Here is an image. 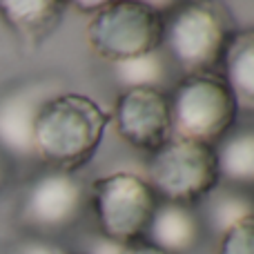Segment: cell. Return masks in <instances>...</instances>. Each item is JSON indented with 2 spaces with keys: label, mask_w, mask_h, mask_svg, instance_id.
Returning a JSON list of instances; mask_svg holds the SVG:
<instances>
[{
  "label": "cell",
  "mask_w": 254,
  "mask_h": 254,
  "mask_svg": "<svg viewBox=\"0 0 254 254\" xmlns=\"http://www.w3.org/2000/svg\"><path fill=\"white\" fill-rule=\"evenodd\" d=\"M107 123V114L89 96L58 94L45 98L34 121V156L49 170H80L96 154Z\"/></svg>",
  "instance_id": "obj_1"
},
{
  "label": "cell",
  "mask_w": 254,
  "mask_h": 254,
  "mask_svg": "<svg viewBox=\"0 0 254 254\" xmlns=\"http://www.w3.org/2000/svg\"><path fill=\"white\" fill-rule=\"evenodd\" d=\"M232 36L225 13L205 2L170 4L163 13V43L167 54L183 76L214 71Z\"/></svg>",
  "instance_id": "obj_2"
},
{
  "label": "cell",
  "mask_w": 254,
  "mask_h": 254,
  "mask_svg": "<svg viewBox=\"0 0 254 254\" xmlns=\"http://www.w3.org/2000/svg\"><path fill=\"white\" fill-rule=\"evenodd\" d=\"M145 181L165 203L192 205L203 201L221 183L214 145L172 136L152 152Z\"/></svg>",
  "instance_id": "obj_3"
},
{
  "label": "cell",
  "mask_w": 254,
  "mask_h": 254,
  "mask_svg": "<svg viewBox=\"0 0 254 254\" xmlns=\"http://www.w3.org/2000/svg\"><path fill=\"white\" fill-rule=\"evenodd\" d=\"M172 136L216 145L237 123L239 107L223 76L216 71L188 74L170 96Z\"/></svg>",
  "instance_id": "obj_4"
},
{
  "label": "cell",
  "mask_w": 254,
  "mask_h": 254,
  "mask_svg": "<svg viewBox=\"0 0 254 254\" xmlns=\"http://www.w3.org/2000/svg\"><path fill=\"white\" fill-rule=\"evenodd\" d=\"M87 196L101 237L116 243L145 239L161 203L152 185L129 172H114L96 179L87 188Z\"/></svg>",
  "instance_id": "obj_5"
},
{
  "label": "cell",
  "mask_w": 254,
  "mask_h": 254,
  "mask_svg": "<svg viewBox=\"0 0 254 254\" xmlns=\"http://www.w3.org/2000/svg\"><path fill=\"white\" fill-rule=\"evenodd\" d=\"M87 40L112 65L152 54L163 43V11L152 2H105L89 20Z\"/></svg>",
  "instance_id": "obj_6"
},
{
  "label": "cell",
  "mask_w": 254,
  "mask_h": 254,
  "mask_svg": "<svg viewBox=\"0 0 254 254\" xmlns=\"http://www.w3.org/2000/svg\"><path fill=\"white\" fill-rule=\"evenodd\" d=\"M87 203V185L76 172L47 170L27 185L18 219L34 234L49 237L74 228Z\"/></svg>",
  "instance_id": "obj_7"
},
{
  "label": "cell",
  "mask_w": 254,
  "mask_h": 254,
  "mask_svg": "<svg viewBox=\"0 0 254 254\" xmlns=\"http://www.w3.org/2000/svg\"><path fill=\"white\" fill-rule=\"evenodd\" d=\"M114 121L125 143L152 154L172 138L170 96L156 87L123 89L116 98Z\"/></svg>",
  "instance_id": "obj_8"
},
{
  "label": "cell",
  "mask_w": 254,
  "mask_h": 254,
  "mask_svg": "<svg viewBox=\"0 0 254 254\" xmlns=\"http://www.w3.org/2000/svg\"><path fill=\"white\" fill-rule=\"evenodd\" d=\"M45 103L34 89H20L0 101V149L20 158L34 156V121Z\"/></svg>",
  "instance_id": "obj_9"
},
{
  "label": "cell",
  "mask_w": 254,
  "mask_h": 254,
  "mask_svg": "<svg viewBox=\"0 0 254 254\" xmlns=\"http://www.w3.org/2000/svg\"><path fill=\"white\" fill-rule=\"evenodd\" d=\"M201 234L203 223L192 207L161 201L145 239L152 246L170 254H185L196 248V243L201 241Z\"/></svg>",
  "instance_id": "obj_10"
},
{
  "label": "cell",
  "mask_w": 254,
  "mask_h": 254,
  "mask_svg": "<svg viewBox=\"0 0 254 254\" xmlns=\"http://www.w3.org/2000/svg\"><path fill=\"white\" fill-rule=\"evenodd\" d=\"M223 80L239 110L254 112V27L232 31L221 58Z\"/></svg>",
  "instance_id": "obj_11"
},
{
  "label": "cell",
  "mask_w": 254,
  "mask_h": 254,
  "mask_svg": "<svg viewBox=\"0 0 254 254\" xmlns=\"http://www.w3.org/2000/svg\"><path fill=\"white\" fill-rule=\"evenodd\" d=\"M221 181L228 188L250 192L254 190V127L230 129L214 145Z\"/></svg>",
  "instance_id": "obj_12"
},
{
  "label": "cell",
  "mask_w": 254,
  "mask_h": 254,
  "mask_svg": "<svg viewBox=\"0 0 254 254\" xmlns=\"http://www.w3.org/2000/svg\"><path fill=\"white\" fill-rule=\"evenodd\" d=\"M65 4L56 0H0V18L25 40H40L58 25Z\"/></svg>",
  "instance_id": "obj_13"
},
{
  "label": "cell",
  "mask_w": 254,
  "mask_h": 254,
  "mask_svg": "<svg viewBox=\"0 0 254 254\" xmlns=\"http://www.w3.org/2000/svg\"><path fill=\"white\" fill-rule=\"evenodd\" d=\"M167 65L170 58L163 49H156L152 54L131 58V61L114 63V76L125 85V89L129 87H156L161 89L163 80L167 78Z\"/></svg>",
  "instance_id": "obj_14"
},
{
  "label": "cell",
  "mask_w": 254,
  "mask_h": 254,
  "mask_svg": "<svg viewBox=\"0 0 254 254\" xmlns=\"http://www.w3.org/2000/svg\"><path fill=\"white\" fill-rule=\"evenodd\" d=\"M254 214V198L248 192L228 188L223 192H212L207 196V223L216 234H223L237 221Z\"/></svg>",
  "instance_id": "obj_15"
},
{
  "label": "cell",
  "mask_w": 254,
  "mask_h": 254,
  "mask_svg": "<svg viewBox=\"0 0 254 254\" xmlns=\"http://www.w3.org/2000/svg\"><path fill=\"white\" fill-rule=\"evenodd\" d=\"M216 254H254V214L237 221L221 234Z\"/></svg>",
  "instance_id": "obj_16"
},
{
  "label": "cell",
  "mask_w": 254,
  "mask_h": 254,
  "mask_svg": "<svg viewBox=\"0 0 254 254\" xmlns=\"http://www.w3.org/2000/svg\"><path fill=\"white\" fill-rule=\"evenodd\" d=\"M13 254H63V250H58L54 243L45 241V239H27L20 246L16 248Z\"/></svg>",
  "instance_id": "obj_17"
},
{
  "label": "cell",
  "mask_w": 254,
  "mask_h": 254,
  "mask_svg": "<svg viewBox=\"0 0 254 254\" xmlns=\"http://www.w3.org/2000/svg\"><path fill=\"white\" fill-rule=\"evenodd\" d=\"M121 254H170L161 248L152 246L147 239H138V241H131V243H125Z\"/></svg>",
  "instance_id": "obj_18"
},
{
  "label": "cell",
  "mask_w": 254,
  "mask_h": 254,
  "mask_svg": "<svg viewBox=\"0 0 254 254\" xmlns=\"http://www.w3.org/2000/svg\"><path fill=\"white\" fill-rule=\"evenodd\" d=\"M103 4H105V0H80V2H71V7L83 13H96Z\"/></svg>",
  "instance_id": "obj_19"
},
{
  "label": "cell",
  "mask_w": 254,
  "mask_h": 254,
  "mask_svg": "<svg viewBox=\"0 0 254 254\" xmlns=\"http://www.w3.org/2000/svg\"><path fill=\"white\" fill-rule=\"evenodd\" d=\"M7 174H9V165H7V154L0 149V188L4 185L7 181Z\"/></svg>",
  "instance_id": "obj_20"
},
{
  "label": "cell",
  "mask_w": 254,
  "mask_h": 254,
  "mask_svg": "<svg viewBox=\"0 0 254 254\" xmlns=\"http://www.w3.org/2000/svg\"><path fill=\"white\" fill-rule=\"evenodd\" d=\"M63 254H85V252H63Z\"/></svg>",
  "instance_id": "obj_21"
}]
</instances>
